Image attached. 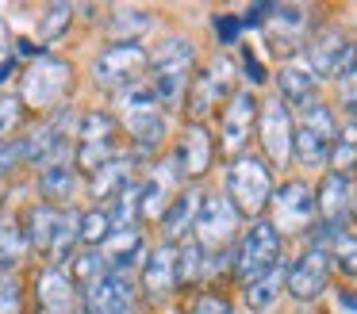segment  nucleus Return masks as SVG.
<instances>
[{
  "label": "nucleus",
  "mask_w": 357,
  "mask_h": 314,
  "mask_svg": "<svg viewBox=\"0 0 357 314\" xmlns=\"http://www.w3.org/2000/svg\"><path fill=\"white\" fill-rule=\"evenodd\" d=\"M200 65V50L188 35L181 31H169L162 35L146 54V84L154 92L158 107L169 111V107H185L188 84H192V73Z\"/></svg>",
  "instance_id": "nucleus-1"
},
{
  "label": "nucleus",
  "mask_w": 357,
  "mask_h": 314,
  "mask_svg": "<svg viewBox=\"0 0 357 314\" xmlns=\"http://www.w3.org/2000/svg\"><path fill=\"white\" fill-rule=\"evenodd\" d=\"M116 104H119L116 119H119V127H123L127 142H131V157L135 161H158L165 138H169V119H165V111L158 107L150 84L142 81V84H135V88L119 92Z\"/></svg>",
  "instance_id": "nucleus-2"
},
{
  "label": "nucleus",
  "mask_w": 357,
  "mask_h": 314,
  "mask_svg": "<svg viewBox=\"0 0 357 314\" xmlns=\"http://www.w3.org/2000/svg\"><path fill=\"white\" fill-rule=\"evenodd\" d=\"M342 115L334 111V104L319 100L315 107L296 115V134H292V168H300V176L326 173V161H331L334 138H338Z\"/></svg>",
  "instance_id": "nucleus-3"
},
{
  "label": "nucleus",
  "mask_w": 357,
  "mask_h": 314,
  "mask_svg": "<svg viewBox=\"0 0 357 314\" xmlns=\"http://www.w3.org/2000/svg\"><path fill=\"white\" fill-rule=\"evenodd\" d=\"M277 180L280 176L250 150V153H242V157H234L223 165V188L219 191L231 199L242 219L254 222V219H265V207H269V199H273Z\"/></svg>",
  "instance_id": "nucleus-4"
},
{
  "label": "nucleus",
  "mask_w": 357,
  "mask_h": 314,
  "mask_svg": "<svg viewBox=\"0 0 357 314\" xmlns=\"http://www.w3.org/2000/svg\"><path fill=\"white\" fill-rule=\"evenodd\" d=\"M238 88H242V81H238V65H234L231 54H215V58L200 61L192 73V84H188V96H185L188 123H211Z\"/></svg>",
  "instance_id": "nucleus-5"
},
{
  "label": "nucleus",
  "mask_w": 357,
  "mask_h": 314,
  "mask_svg": "<svg viewBox=\"0 0 357 314\" xmlns=\"http://www.w3.org/2000/svg\"><path fill=\"white\" fill-rule=\"evenodd\" d=\"M265 219L273 222L284 242L292 237H307L319 222V207H315V180L311 176H280L277 188H273V199L265 207Z\"/></svg>",
  "instance_id": "nucleus-6"
},
{
  "label": "nucleus",
  "mask_w": 357,
  "mask_h": 314,
  "mask_svg": "<svg viewBox=\"0 0 357 314\" xmlns=\"http://www.w3.org/2000/svg\"><path fill=\"white\" fill-rule=\"evenodd\" d=\"M24 226L31 253L47 257V265L66 268L73 260V253H77V211L39 203L31 211H24Z\"/></svg>",
  "instance_id": "nucleus-7"
},
{
  "label": "nucleus",
  "mask_w": 357,
  "mask_h": 314,
  "mask_svg": "<svg viewBox=\"0 0 357 314\" xmlns=\"http://www.w3.org/2000/svg\"><path fill=\"white\" fill-rule=\"evenodd\" d=\"M73 92V65L58 54H39L35 61H27L20 73L16 96L24 100L27 111L50 115L58 107H66V96Z\"/></svg>",
  "instance_id": "nucleus-8"
},
{
  "label": "nucleus",
  "mask_w": 357,
  "mask_h": 314,
  "mask_svg": "<svg viewBox=\"0 0 357 314\" xmlns=\"http://www.w3.org/2000/svg\"><path fill=\"white\" fill-rule=\"evenodd\" d=\"M315 207H319V222L307 234V242L326 245L334 234L354 230V214H357V176L346 173H331L326 168L315 180Z\"/></svg>",
  "instance_id": "nucleus-9"
},
{
  "label": "nucleus",
  "mask_w": 357,
  "mask_h": 314,
  "mask_svg": "<svg viewBox=\"0 0 357 314\" xmlns=\"http://www.w3.org/2000/svg\"><path fill=\"white\" fill-rule=\"evenodd\" d=\"M284 260V237L273 230L269 219H254L242 226L238 242L231 249V272H234V283H250L257 276H265L269 268H277Z\"/></svg>",
  "instance_id": "nucleus-10"
},
{
  "label": "nucleus",
  "mask_w": 357,
  "mask_h": 314,
  "mask_svg": "<svg viewBox=\"0 0 357 314\" xmlns=\"http://www.w3.org/2000/svg\"><path fill=\"white\" fill-rule=\"evenodd\" d=\"M300 61L307 65V73L319 84L323 81L338 84L342 77H349L357 69V35L349 27H315Z\"/></svg>",
  "instance_id": "nucleus-11"
},
{
  "label": "nucleus",
  "mask_w": 357,
  "mask_h": 314,
  "mask_svg": "<svg viewBox=\"0 0 357 314\" xmlns=\"http://www.w3.org/2000/svg\"><path fill=\"white\" fill-rule=\"evenodd\" d=\"M119 157V119L116 111L93 107L77 119V134H73V165L81 176H93L108 161Z\"/></svg>",
  "instance_id": "nucleus-12"
},
{
  "label": "nucleus",
  "mask_w": 357,
  "mask_h": 314,
  "mask_svg": "<svg viewBox=\"0 0 357 314\" xmlns=\"http://www.w3.org/2000/svg\"><path fill=\"white\" fill-rule=\"evenodd\" d=\"M292 134H296V115L280 104L273 92H265L261 104H257V130H254V142H257V157L273 168V173H284L292 168Z\"/></svg>",
  "instance_id": "nucleus-13"
},
{
  "label": "nucleus",
  "mask_w": 357,
  "mask_h": 314,
  "mask_svg": "<svg viewBox=\"0 0 357 314\" xmlns=\"http://www.w3.org/2000/svg\"><path fill=\"white\" fill-rule=\"evenodd\" d=\"M257 104H261V96L242 84V88L223 104V111L215 115V150H219V157H223V165L234 157H242V153H250L254 130H257Z\"/></svg>",
  "instance_id": "nucleus-14"
},
{
  "label": "nucleus",
  "mask_w": 357,
  "mask_h": 314,
  "mask_svg": "<svg viewBox=\"0 0 357 314\" xmlns=\"http://www.w3.org/2000/svg\"><path fill=\"white\" fill-rule=\"evenodd\" d=\"M242 226H246V219L234 211V203L219 188H208L200 196V211H196V226H192V242L200 249H208V253L234 249Z\"/></svg>",
  "instance_id": "nucleus-15"
},
{
  "label": "nucleus",
  "mask_w": 357,
  "mask_h": 314,
  "mask_svg": "<svg viewBox=\"0 0 357 314\" xmlns=\"http://www.w3.org/2000/svg\"><path fill=\"white\" fill-rule=\"evenodd\" d=\"M265 42H269L273 58L284 65V61H300L303 46L315 35V12L303 4H273L269 19L261 27Z\"/></svg>",
  "instance_id": "nucleus-16"
},
{
  "label": "nucleus",
  "mask_w": 357,
  "mask_h": 314,
  "mask_svg": "<svg viewBox=\"0 0 357 314\" xmlns=\"http://www.w3.org/2000/svg\"><path fill=\"white\" fill-rule=\"evenodd\" d=\"M77 115L73 107H58L43 123H35V130L24 134L27 146V165H54V161H73V134H77Z\"/></svg>",
  "instance_id": "nucleus-17"
},
{
  "label": "nucleus",
  "mask_w": 357,
  "mask_h": 314,
  "mask_svg": "<svg viewBox=\"0 0 357 314\" xmlns=\"http://www.w3.org/2000/svg\"><path fill=\"white\" fill-rule=\"evenodd\" d=\"M331 280H334L331 249L307 242L300 253H296V260L288 265V272H284V295H292L296 303H315V299L326 295Z\"/></svg>",
  "instance_id": "nucleus-18"
},
{
  "label": "nucleus",
  "mask_w": 357,
  "mask_h": 314,
  "mask_svg": "<svg viewBox=\"0 0 357 314\" xmlns=\"http://www.w3.org/2000/svg\"><path fill=\"white\" fill-rule=\"evenodd\" d=\"M93 77H96V84H100L104 92H112V96L142 84L146 81V50H142V42L139 46L108 42L93 61Z\"/></svg>",
  "instance_id": "nucleus-19"
},
{
  "label": "nucleus",
  "mask_w": 357,
  "mask_h": 314,
  "mask_svg": "<svg viewBox=\"0 0 357 314\" xmlns=\"http://www.w3.org/2000/svg\"><path fill=\"white\" fill-rule=\"evenodd\" d=\"M173 165H177L181 180H192L200 184L204 176L215 168L219 161V150H215V130L208 127V123H185L177 134V142H173Z\"/></svg>",
  "instance_id": "nucleus-20"
},
{
  "label": "nucleus",
  "mask_w": 357,
  "mask_h": 314,
  "mask_svg": "<svg viewBox=\"0 0 357 314\" xmlns=\"http://www.w3.org/2000/svg\"><path fill=\"white\" fill-rule=\"evenodd\" d=\"M181 191H185V184H181V173L169 153L150 161L146 176L139 180V222H162V214L169 211V203Z\"/></svg>",
  "instance_id": "nucleus-21"
},
{
  "label": "nucleus",
  "mask_w": 357,
  "mask_h": 314,
  "mask_svg": "<svg viewBox=\"0 0 357 314\" xmlns=\"http://www.w3.org/2000/svg\"><path fill=\"white\" fill-rule=\"evenodd\" d=\"M139 311H142V295L131 276L112 272L81 295V314H139Z\"/></svg>",
  "instance_id": "nucleus-22"
},
{
  "label": "nucleus",
  "mask_w": 357,
  "mask_h": 314,
  "mask_svg": "<svg viewBox=\"0 0 357 314\" xmlns=\"http://www.w3.org/2000/svg\"><path fill=\"white\" fill-rule=\"evenodd\" d=\"M273 96H277L292 115H300V111H307V107H315L319 100H323V84L307 73L303 61H284V65H277V73H273Z\"/></svg>",
  "instance_id": "nucleus-23"
},
{
  "label": "nucleus",
  "mask_w": 357,
  "mask_h": 314,
  "mask_svg": "<svg viewBox=\"0 0 357 314\" xmlns=\"http://www.w3.org/2000/svg\"><path fill=\"white\" fill-rule=\"evenodd\" d=\"M177 249L181 245H165L158 242L154 249L146 253L139 268V288L150 303H165V299L177 291Z\"/></svg>",
  "instance_id": "nucleus-24"
},
{
  "label": "nucleus",
  "mask_w": 357,
  "mask_h": 314,
  "mask_svg": "<svg viewBox=\"0 0 357 314\" xmlns=\"http://www.w3.org/2000/svg\"><path fill=\"white\" fill-rule=\"evenodd\" d=\"M104 260H108V268L116 276H135L142 268V260H146L150 245H146V234H142V226H131V230H116V234H108V242L100 245Z\"/></svg>",
  "instance_id": "nucleus-25"
},
{
  "label": "nucleus",
  "mask_w": 357,
  "mask_h": 314,
  "mask_svg": "<svg viewBox=\"0 0 357 314\" xmlns=\"http://www.w3.org/2000/svg\"><path fill=\"white\" fill-rule=\"evenodd\" d=\"M135 165H139V161H135L131 153H119L116 161H108L104 168H96V173L89 176V184H85L89 203H93V207L112 203V199H116L127 184H135Z\"/></svg>",
  "instance_id": "nucleus-26"
},
{
  "label": "nucleus",
  "mask_w": 357,
  "mask_h": 314,
  "mask_svg": "<svg viewBox=\"0 0 357 314\" xmlns=\"http://www.w3.org/2000/svg\"><path fill=\"white\" fill-rule=\"evenodd\" d=\"M200 188H185L177 199L169 203V211L162 214L158 230H162V242L165 245H185L192 242V226H196V211H200Z\"/></svg>",
  "instance_id": "nucleus-27"
},
{
  "label": "nucleus",
  "mask_w": 357,
  "mask_h": 314,
  "mask_svg": "<svg viewBox=\"0 0 357 314\" xmlns=\"http://www.w3.org/2000/svg\"><path fill=\"white\" fill-rule=\"evenodd\" d=\"M81 191V173L73 161H54L39 168V196L47 207H70Z\"/></svg>",
  "instance_id": "nucleus-28"
},
{
  "label": "nucleus",
  "mask_w": 357,
  "mask_h": 314,
  "mask_svg": "<svg viewBox=\"0 0 357 314\" xmlns=\"http://www.w3.org/2000/svg\"><path fill=\"white\" fill-rule=\"evenodd\" d=\"M284 272H288V265L280 260V265L269 268L265 276L242 283V306H246L250 314H269V311H277V303L284 299Z\"/></svg>",
  "instance_id": "nucleus-29"
},
{
  "label": "nucleus",
  "mask_w": 357,
  "mask_h": 314,
  "mask_svg": "<svg viewBox=\"0 0 357 314\" xmlns=\"http://www.w3.org/2000/svg\"><path fill=\"white\" fill-rule=\"evenodd\" d=\"M150 27H154V15H150L146 8L119 4V8H112L108 23H104V35L116 46H139V38L146 35Z\"/></svg>",
  "instance_id": "nucleus-30"
},
{
  "label": "nucleus",
  "mask_w": 357,
  "mask_h": 314,
  "mask_svg": "<svg viewBox=\"0 0 357 314\" xmlns=\"http://www.w3.org/2000/svg\"><path fill=\"white\" fill-rule=\"evenodd\" d=\"M31 253L24 214H0V272H16Z\"/></svg>",
  "instance_id": "nucleus-31"
},
{
  "label": "nucleus",
  "mask_w": 357,
  "mask_h": 314,
  "mask_svg": "<svg viewBox=\"0 0 357 314\" xmlns=\"http://www.w3.org/2000/svg\"><path fill=\"white\" fill-rule=\"evenodd\" d=\"M66 268H70V280H73V288H77V295H85V291L96 288L104 276H112V268H108V260H104L100 249H77Z\"/></svg>",
  "instance_id": "nucleus-32"
},
{
  "label": "nucleus",
  "mask_w": 357,
  "mask_h": 314,
  "mask_svg": "<svg viewBox=\"0 0 357 314\" xmlns=\"http://www.w3.org/2000/svg\"><path fill=\"white\" fill-rule=\"evenodd\" d=\"M331 173H346V176H357V123L342 119L338 127V138H334V150H331V161H326Z\"/></svg>",
  "instance_id": "nucleus-33"
},
{
  "label": "nucleus",
  "mask_w": 357,
  "mask_h": 314,
  "mask_svg": "<svg viewBox=\"0 0 357 314\" xmlns=\"http://www.w3.org/2000/svg\"><path fill=\"white\" fill-rule=\"evenodd\" d=\"M112 234V222L104 207H89V211H77V249H100Z\"/></svg>",
  "instance_id": "nucleus-34"
},
{
  "label": "nucleus",
  "mask_w": 357,
  "mask_h": 314,
  "mask_svg": "<svg viewBox=\"0 0 357 314\" xmlns=\"http://www.w3.org/2000/svg\"><path fill=\"white\" fill-rule=\"evenodd\" d=\"M185 314H242V306L234 303V295H227L223 288H200L188 295Z\"/></svg>",
  "instance_id": "nucleus-35"
},
{
  "label": "nucleus",
  "mask_w": 357,
  "mask_h": 314,
  "mask_svg": "<svg viewBox=\"0 0 357 314\" xmlns=\"http://www.w3.org/2000/svg\"><path fill=\"white\" fill-rule=\"evenodd\" d=\"M326 249H331L334 272L357 280V230H342V234H334L331 242H326Z\"/></svg>",
  "instance_id": "nucleus-36"
},
{
  "label": "nucleus",
  "mask_w": 357,
  "mask_h": 314,
  "mask_svg": "<svg viewBox=\"0 0 357 314\" xmlns=\"http://www.w3.org/2000/svg\"><path fill=\"white\" fill-rule=\"evenodd\" d=\"M234 65H238V81L246 84V88H265V84L273 81L269 69L261 65V58H257V50L250 42H238V58H234Z\"/></svg>",
  "instance_id": "nucleus-37"
},
{
  "label": "nucleus",
  "mask_w": 357,
  "mask_h": 314,
  "mask_svg": "<svg viewBox=\"0 0 357 314\" xmlns=\"http://www.w3.org/2000/svg\"><path fill=\"white\" fill-rule=\"evenodd\" d=\"M27 119V107L16 92H0V142H12L20 138V127Z\"/></svg>",
  "instance_id": "nucleus-38"
},
{
  "label": "nucleus",
  "mask_w": 357,
  "mask_h": 314,
  "mask_svg": "<svg viewBox=\"0 0 357 314\" xmlns=\"http://www.w3.org/2000/svg\"><path fill=\"white\" fill-rule=\"evenodd\" d=\"M70 19H73V4H66V0L47 4V12H43V19H39V38L43 42H58V38L70 31Z\"/></svg>",
  "instance_id": "nucleus-39"
},
{
  "label": "nucleus",
  "mask_w": 357,
  "mask_h": 314,
  "mask_svg": "<svg viewBox=\"0 0 357 314\" xmlns=\"http://www.w3.org/2000/svg\"><path fill=\"white\" fill-rule=\"evenodd\" d=\"M0 314H24V283L16 272H0Z\"/></svg>",
  "instance_id": "nucleus-40"
},
{
  "label": "nucleus",
  "mask_w": 357,
  "mask_h": 314,
  "mask_svg": "<svg viewBox=\"0 0 357 314\" xmlns=\"http://www.w3.org/2000/svg\"><path fill=\"white\" fill-rule=\"evenodd\" d=\"M334 111H338L342 119L357 123V69L338 81V92H334Z\"/></svg>",
  "instance_id": "nucleus-41"
},
{
  "label": "nucleus",
  "mask_w": 357,
  "mask_h": 314,
  "mask_svg": "<svg viewBox=\"0 0 357 314\" xmlns=\"http://www.w3.org/2000/svg\"><path fill=\"white\" fill-rule=\"evenodd\" d=\"M211 31H215V38L223 46H234V42H242V15H234V12H219V15H211Z\"/></svg>",
  "instance_id": "nucleus-42"
},
{
  "label": "nucleus",
  "mask_w": 357,
  "mask_h": 314,
  "mask_svg": "<svg viewBox=\"0 0 357 314\" xmlns=\"http://www.w3.org/2000/svg\"><path fill=\"white\" fill-rule=\"evenodd\" d=\"M27 161V146H24V134L12 138V142H0V180L8 173H16L20 165Z\"/></svg>",
  "instance_id": "nucleus-43"
},
{
  "label": "nucleus",
  "mask_w": 357,
  "mask_h": 314,
  "mask_svg": "<svg viewBox=\"0 0 357 314\" xmlns=\"http://www.w3.org/2000/svg\"><path fill=\"white\" fill-rule=\"evenodd\" d=\"M12 42H16V38H12L8 23L0 19V65H4V61H12Z\"/></svg>",
  "instance_id": "nucleus-44"
},
{
  "label": "nucleus",
  "mask_w": 357,
  "mask_h": 314,
  "mask_svg": "<svg viewBox=\"0 0 357 314\" xmlns=\"http://www.w3.org/2000/svg\"><path fill=\"white\" fill-rule=\"evenodd\" d=\"M16 69H20V61H16V58H12V61H4V65H0V84L8 81V77L16 73Z\"/></svg>",
  "instance_id": "nucleus-45"
},
{
  "label": "nucleus",
  "mask_w": 357,
  "mask_h": 314,
  "mask_svg": "<svg viewBox=\"0 0 357 314\" xmlns=\"http://www.w3.org/2000/svg\"><path fill=\"white\" fill-rule=\"evenodd\" d=\"M354 230H357V214H354Z\"/></svg>",
  "instance_id": "nucleus-46"
},
{
  "label": "nucleus",
  "mask_w": 357,
  "mask_h": 314,
  "mask_svg": "<svg viewBox=\"0 0 357 314\" xmlns=\"http://www.w3.org/2000/svg\"><path fill=\"white\" fill-rule=\"evenodd\" d=\"M0 196H4V191H0Z\"/></svg>",
  "instance_id": "nucleus-47"
}]
</instances>
